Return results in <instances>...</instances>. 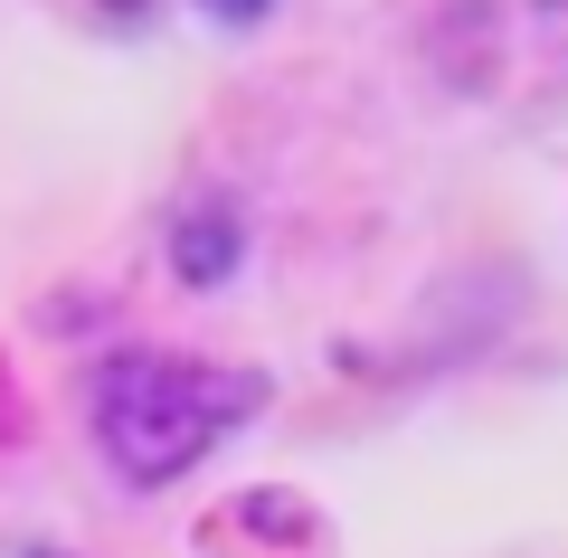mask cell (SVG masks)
<instances>
[{
    "label": "cell",
    "instance_id": "obj_1",
    "mask_svg": "<svg viewBox=\"0 0 568 558\" xmlns=\"http://www.w3.org/2000/svg\"><path fill=\"white\" fill-rule=\"evenodd\" d=\"M256 398H265V379L209 369V359H181V351H114V359L95 369V436H104V464H114L133 493L181 483L237 417H256Z\"/></svg>",
    "mask_w": 568,
    "mask_h": 558
},
{
    "label": "cell",
    "instance_id": "obj_2",
    "mask_svg": "<svg viewBox=\"0 0 568 558\" xmlns=\"http://www.w3.org/2000/svg\"><path fill=\"white\" fill-rule=\"evenodd\" d=\"M237 265H246V209L237 200H190L181 219H171V275H181L190 294H219Z\"/></svg>",
    "mask_w": 568,
    "mask_h": 558
},
{
    "label": "cell",
    "instance_id": "obj_3",
    "mask_svg": "<svg viewBox=\"0 0 568 558\" xmlns=\"http://www.w3.org/2000/svg\"><path fill=\"white\" fill-rule=\"evenodd\" d=\"M200 10H209V20H219V29H256L265 10H275V0H200Z\"/></svg>",
    "mask_w": 568,
    "mask_h": 558
},
{
    "label": "cell",
    "instance_id": "obj_4",
    "mask_svg": "<svg viewBox=\"0 0 568 558\" xmlns=\"http://www.w3.org/2000/svg\"><path fill=\"white\" fill-rule=\"evenodd\" d=\"M104 10H114V20H133V10H142V0H104Z\"/></svg>",
    "mask_w": 568,
    "mask_h": 558
},
{
    "label": "cell",
    "instance_id": "obj_5",
    "mask_svg": "<svg viewBox=\"0 0 568 558\" xmlns=\"http://www.w3.org/2000/svg\"><path fill=\"white\" fill-rule=\"evenodd\" d=\"M20 558H48V549H20Z\"/></svg>",
    "mask_w": 568,
    "mask_h": 558
}]
</instances>
